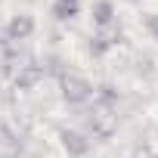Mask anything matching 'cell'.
Here are the masks:
<instances>
[{
  "label": "cell",
  "mask_w": 158,
  "mask_h": 158,
  "mask_svg": "<svg viewBox=\"0 0 158 158\" xmlns=\"http://www.w3.org/2000/svg\"><path fill=\"white\" fill-rule=\"evenodd\" d=\"M90 127L96 136H112L118 130V109L112 106L109 96H102L90 106Z\"/></svg>",
  "instance_id": "6da1fadb"
},
{
  "label": "cell",
  "mask_w": 158,
  "mask_h": 158,
  "mask_svg": "<svg viewBox=\"0 0 158 158\" xmlns=\"http://www.w3.org/2000/svg\"><path fill=\"white\" fill-rule=\"evenodd\" d=\"M59 93H62V99L65 102H87L90 96H93V87H90V81L84 74H77V71H62L59 74Z\"/></svg>",
  "instance_id": "7a4b0ae2"
},
{
  "label": "cell",
  "mask_w": 158,
  "mask_h": 158,
  "mask_svg": "<svg viewBox=\"0 0 158 158\" xmlns=\"http://www.w3.org/2000/svg\"><path fill=\"white\" fill-rule=\"evenodd\" d=\"M34 34V19L28 16V13H19V16H13L10 22H6V40H28Z\"/></svg>",
  "instance_id": "3957f363"
},
{
  "label": "cell",
  "mask_w": 158,
  "mask_h": 158,
  "mask_svg": "<svg viewBox=\"0 0 158 158\" xmlns=\"http://www.w3.org/2000/svg\"><path fill=\"white\" fill-rule=\"evenodd\" d=\"M37 81H44V65H37V62H25V65H19V71L13 74V84H16L19 90H31Z\"/></svg>",
  "instance_id": "277c9868"
},
{
  "label": "cell",
  "mask_w": 158,
  "mask_h": 158,
  "mask_svg": "<svg viewBox=\"0 0 158 158\" xmlns=\"http://www.w3.org/2000/svg\"><path fill=\"white\" fill-rule=\"evenodd\" d=\"M19 152H22L19 133L13 127H6V124H0V158H16Z\"/></svg>",
  "instance_id": "5b68a950"
},
{
  "label": "cell",
  "mask_w": 158,
  "mask_h": 158,
  "mask_svg": "<svg viewBox=\"0 0 158 158\" xmlns=\"http://www.w3.org/2000/svg\"><path fill=\"white\" fill-rule=\"evenodd\" d=\"M62 146H65V152L74 155V158L90 152V139H87L81 130H62Z\"/></svg>",
  "instance_id": "8992f818"
},
{
  "label": "cell",
  "mask_w": 158,
  "mask_h": 158,
  "mask_svg": "<svg viewBox=\"0 0 158 158\" xmlns=\"http://www.w3.org/2000/svg\"><path fill=\"white\" fill-rule=\"evenodd\" d=\"M115 40H118V25L96 28V31H93V40H90V50H93V53H106L109 47H115Z\"/></svg>",
  "instance_id": "52a82bcc"
},
{
  "label": "cell",
  "mask_w": 158,
  "mask_h": 158,
  "mask_svg": "<svg viewBox=\"0 0 158 158\" xmlns=\"http://www.w3.org/2000/svg\"><path fill=\"white\" fill-rule=\"evenodd\" d=\"M90 13H93V25H96V28L115 25V6H112V0H96Z\"/></svg>",
  "instance_id": "ba28073f"
},
{
  "label": "cell",
  "mask_w": 158,
  "mask_h": 158,
  "mask_svg": "<svg viewBox=\"0 0 158 158\" xmlns=\"http://www.w3.org/2000/svg\"><path fill=\"white\" fill-rule=\"evenodd\" d=\"M53 16H56V19H71V16H77V0H53Z\"/></svg>",
  "instance_id": "9c48e42d"
},
{
  "label": "cell",
  "mask_w": 158,
  "mask_h": 158,
  "mask_svg": "<svg viewBox=\"0 0 158 158\" xmlns=\"http://www.w3.org/2000/svg\"><path fill=\"white\" fill-rule=\"evenodd\" d=\"M13 47H10V40L6 37H0V74H6L10 68H13Z\"/></svg>",
  "instance_id": "30bf717a"
},
{
  "label": "cell",
  "mask_w": 158,
  "mask_h": 158,
  "mask_svg": "<svg viewBox=\"0 0 158 158\" xmlns=\"http://www.w3.org/2000/svg\"><path fill=\"white\" fill-rule=\"evenodd\" d=\"M146 25H149V31L158 37V16H149V19H146Z\"/></svg>",
  "instance_id": "8fae6325"
}]
</instances>
